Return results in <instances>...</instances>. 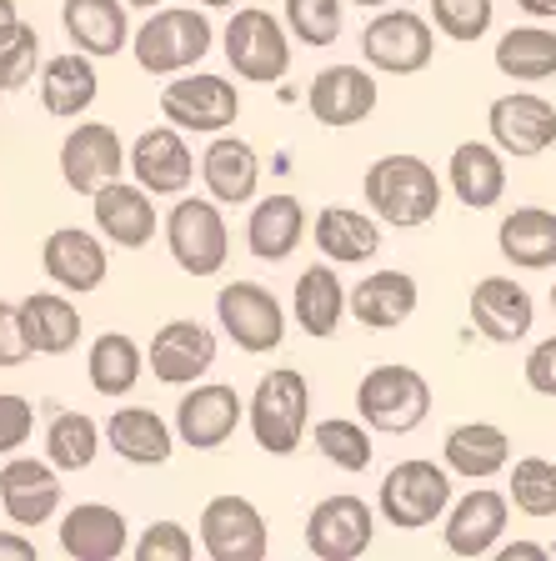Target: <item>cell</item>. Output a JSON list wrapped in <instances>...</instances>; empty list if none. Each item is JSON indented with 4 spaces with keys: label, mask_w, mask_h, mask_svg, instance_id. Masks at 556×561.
Segmentation results:
<instances>
[{
    "label": "cell",
    "mask_w": 556,
    "mask_h": 561,
    "mask_svg": "<svg viewBox=\"0 0 556 561\" xmlns=\"http://www.w3.org/2000/svg\"><path fill=\"white\" fill-rule=\"evenodd\" d=\"M0 561H35V541L25 537V526L0 531Z\"/></svg>",
    "instance_id": "obj_49"
},
{
    "label": "cell",
    "mask_w": 556,
    "mask_h": 561,
    "mask_svg": "<svg viewBox=\"0 0 556 561\" xmlns=\"http://www.w3.org/2000/svg\"><path fill=\"white\" fill-rule=\"evenodd\" d=\"M491 0H431V25L456 46H472L491 31Z\"/></svg>",
    "instance_id": "obj_44"
},
{
    "label": "cell",
    "mask_w": 556,
    "mask_h": 561,
    "mask_svg": "<svg viewBox=\"0 0 556 561\" xmlns=\"http://www.w3.org/2000/svg\"><path fill=\"white\" fill-rule=\"evenodd\" d=\"M35 436V407L21 391H0V456H15Z\"/></svg>",
    "instance_id": "obj_46"
},
{
    "label": "cell",
    "mask_w": 556,
    "mask_h": 561,
    "mask_svg": "<svg viewBox=\"0 0 556 561\" xmlns=\"http://www.w3.org/2000/svg\"><path fill=\"white\" fill-rule=\"evenodd\" d=\"M126 161H131V175L151 196H185L191 181H196V156L185 146V130H175L171 121L140 130L136 146L126 151Z\"/></svg>",
    "instance_id": "obj_18"
},
{
    "label": "cell",
    "mask_w": 556,
    "mask_h": 561,
    "mask_svg": "<svg viewBox=\"0 0 556 561\" xmlns=\"http://www.w3.org/2000/svg\"><path fill=\"white\" fill-rule=\"evenodd\" d=\"M60 25H66L70 46L86 56L105 60L131 46V5L126 0H60Z\"/></svg>",
    "instance_id": "obj_25"
},
{
    "label": "cell",
    "mask_w": 556,
    "mask_h": 561,
    "mask_svg": "<svg viewBox=\"0 0 556 561\" xmlns=\"http://www.w3.org/2000/svg\"><path fill=\"white\" fill-rule=\"evenodd\" d=\"M487 130L507 156L532 161V156H542L556 146V105L542 101V95H532V91L497 95L487 111Z\"/></svg>",
    "instance_id": "obj_17"
},
{
    "label": "cell",
    "mask_w": 556,
    "mask_h": 561,
    "mask_svg": "<svg viewBox=\"0 0 556 561\" xmlns=\"http://www.w3.org/2000/svg\"><path fill=\"white\" fill-rule=\"evenodd\" d=\"M161 116L175 130H196V136H216L231 130L241 116V91L236 81L216 76V70H181L161 91Z\"/></svg>",
    "instance_id": "obj_7"
},
{
    "label": "cell",
    "mask_w": 556,
    "mask_h": 561,
    "mask_svg": "<svg viewBox=\"0 0 556 561\" xmlns=\"http://www.w3.org/2000/svg\"><path fill=\"white\" fill-rule=\"evenodd\" d=\"M21 331L35 356H66V351H76L86 321L70 301V291H31L21 301Z\"/></svg>",
    "instance_id": "obj_29"
},
{
    "label": "cell",
    "mask_w": 556,
    "mask_h": 561,
    "mask_svg": "<svg viewBox=\"0 0 556 561\" xmlns=\"http://www.w3.org/2000/svg\"><path fill=\"white\" fill-rule=\"evenodd\" d=\"M216 46V25H211L206 5H191V11H151L131 35V56L146 76H181V70H196L201 60Z\"/></svg>",
    "instance_id": "obj_2"
},
{
    "label": "cell",
    "mask_w": 556,
    "mask_h": 561,
    "mask_svg": "<svg viewBox=\"0 0 556 561\" xmlns=\"http://www.w3.org/2000/svg\"><path fill=\"white\" fill-rule=\"evenodd\" d=\"M452 191L466 210H491L501 196H507V161H501V146L497 140H462L452 151Z\"/></svg>",
    "instance_id": "obj_30"
},
{
    "label": "cell",
    "mask_w": 556,
    "mask_h": 561,
    "mask_svg": "<svg viewBox=\"0 0 556 561\" xmlns=\"http://www.w3.org/2000/svg\"><path fill=\"white\" fill-rule=\"evenodd\" d=\"M246 421V401L226 381H191V391L175 407V442L191 451H220Z\"/></svg>",
    "instance_id": "obj_12"
},
{
    "label": "cell",
    "mask_w": 556,
    "mask_h": 561,
    "mask_svg": "<svg viewBox=\"0 0 556 561\" xmlns=\"http://www.w3.org/2000/svg\"><path fill=\"white\" fill-rule=\"evenodd\" d=\"M216 321L220 331L236 341L246 356H266L286 341V311H281L276 291L261 280H231L216 291Z\"/></svg>",
    "instance_id": "obj_9"
},
{
    "label": "cell",
    "mask_w": 556,
    "mask_h": 561,
    "mask_svg": "<svg viewBox=\"0 0 556 561\" xmlns=\"http://www.w3.org/2000/svg\"><path fill=\"white\" fill-rule=\"evenodd\" d=\"M526 386H532L536 397H556V336L532 346V356H526Z\"/></svg>",
    "instance_id": "obj_48"
},
{
    "label": "cell",
    "mask_w": 556,
    "mask_h": 561,
    "mask_svg": "<svg viewBox=\"0 0 556 561\" xmlns=\"http://www.w3.org/2000/svg\"><path fill=\"white\" fill-rule=\"evenodd\" d=\"M196 5H206V11H231L236 0H196Z\"/></svg>",
    "instance_id": "obj_54"
},
{
    "label": "cell",
    "mask_w": 556,
    "mask_h": 561,
    "mask_svg": "<svg viewBox=\"0 0 556 561\" xmlns=\"http://www.w3.org/2000/svg\"><path fill=\"white\" fill-rule=\"evenodd\" d=\"M441 456H446V471H456V477L487 481L511 461V442L501 426H491V421H462V426L446 432Z\"/></svg>",
    "instance_id": "obj_35"
},
{
    "label": "cell",
    "mask_w": 556,
    "mask_h": 561,
    "mask_svg": "<svg viewBox=\"0 0 556 561\" xmlns=\"http://www.w3.org/2000/svg\"><path fill=\"white\" fill-rule=\"evenodd\" d=\"M146 366L156 371V381L166 386H191L216 366V331L181 316V321H166L161 331L146 346Z\"/></svg>",
    "instance_id": "obj_20"
},
{
    "label": "cell",
    "mask_w": 556,
    "mask_h": 561,
    "mask_svg": "<svg viewBox=\"0 0 556 561\" xmlns=\"http://www.w3.org/2000/svg\"><path fill=\"white\" fill-rule=\"evenodd\" d=\"M316 251L331 266H361L382 251V226L371 221L366 210L351 206H326L316 210Z\"/></svg>",
    "instance_id": "obj_34"
},
{
    "label": "cell",
    "mask_w": 556,
    "mask_h": 561,
    "mask_svg": "<svg viewBox=\"0 0 556 561\" xmlns=\"http://www.w3.org/2000/svg\"><path fill=\"white\" fill-rule=\"evenodd\" d=\"M552 311H556V286H552Z\"/></svg>",
    "instance_id": "obj_56"
},
{
    "label": "cell",
    "mask_w": 556,
    "mask_h": 561,
    "mask_svg": "<svg viewBox=\"0 0 556 561\" xmlns=\"http://www.w3.org/2000/svg\"><path fill=\"white\" fill-rule=\"evenodd\" d=\"M201 181H206V196L220 206H251L261 191V156L251 140L216 130L211 146L201 151Z\"/></svg>",
    "instance_id": "obj_21"
},
{
    "label": "cell",
    "mask_w": 556,
    "mask_h": 561,
    "mask_svg": "<svg viewBox=\"0 0 556 561\" xmlns=\"http://www.w3.org/2000/svg\"><path fill=\"white\" fill-rule=\"evenodd\" d=\"M417 280L406 276V271H371L366 280H356V291L347 296L351 316H356V327L366 331H396L401 321H411L417 311Z\"/></svg>",
    "instance_id": "obj_31"
},
{
    "label": "cell",
    "mask_w": 556,
    "mask_h": 561,
    "mask_svg": "<svg viewBox=\"0 0 556 561\" xmlns=\"http://www.w3.org/2000/svg\"><path fill=\"white\" fill-rule=\"evenodd\" d=\"M246 426H251L256 446L271 456H291L311 432V386L302 371H266L256 381L251 401H246Z\"/></svg>",
    "instance_id": "obj_3"
},
{
    "label": "cell",
    "mask_w": 556,
    "mask_h": 561,
    "mask_svg": "<svg viewBox=\"0 0 556 561\" xmlns=\"http://www.w3.org/2000/svg\"><path fill=\"white\" fill-rule=\"evenodd\" d=\"M131 557L136 561H191L196 557V537L181 522H151L131 541Z\"/></svg>",
    "instance_id": "obj_45"
},
{
    "label": "cell",
    "mask_w": 556,
    "mask_h": 561,
    "mask_svg": "<svg viewBox=\"0 0 556 561\" xmlns=\"http://www.w3.org/2000/svg\"><path fill=\"white\" fill-rule=\"evenodd\" d=\"M166 251L185 276H220L231 261V231L220 216V201L211 196H175V206L166 210Z\"/></svg>",
    "instance_id": "obj_4"
},
{
    "label": "cell",
    "mask_w": 556,
    "mask_h": 561,
    "mask_svg": "<svg viewBox=\"0 0 556 561\" xmlns=\"http://www.w3.org/2000/svg\"><path fill=\"white\" fill-rule=\"evenodd\" d=\"M196 531H201V551L211 561H261L271 551V531H266L261 506L251 496H236V491L211 496L201 506Z\"/></svg>",
    "instance_id": "obj_10"
},
{
    "label": "cell",
    "mask_w": 556,
    "mask_h": 561,
    "mask_svg": "<svg viewBox=\"0 0 556 561\" xmlns=\"http://www.w3.org/2000/svg\"><path fill=\"white\" fill-rule=\"evenodd\" d=\"M511 502L501 491H466L456 506H446V551L452 557H487L497 551L501 531H507Z\"/></svg>",
    "instance_id": "obj_26"
},
{
    "label": "cell",
    "mask_w": 556,
    "mask_h": 561,
    "mask_svg": "<svg viewBox=\"0 0 556 561\" xmlns=\"http://www.w3.org/2000/svg\"><path fill=\"white\" fill-rule=\"evenodd\" d=\"M41 271L50 276V286L70 296L101 291L105 271H111V251H105L101 231H81V226H60V231L46 236L41 245Z\"/></svg>",
    "instance_id": "obj_15"
},
{
    "label": "cell",
    "mask_w": 556,
    "mask_h": 561,
    "mask_svg": "<svg viewBox=\"0 0 556 561\" xmlns=\"http://www.w3.org/2000/svg\"><path fill=\"white\" fill-rule=\"evenodd\" d=\"M511 502L517 512L542 522V516H556V461L546 456H522L511 467Z\"/></svg>",
    "instance_id": "obj_42"
},
{
    "label": "cell",
    "mask_w": 556,
    "mask_h": 561,
    "mask_svg": "<svg viewBox=\"0 0 556 561\" xmlns=\"http://www.w3.org/2000/svg\"><path fill=\"white\" fill-rule=\"evenodd\" d=\"M281 21H286V31L296 35L302 46L321 50V46H337L341 41L347 11H341V0H281Z\"/></svg>",
    "instance_id": "obj_41"
},
{
    "label": "cell",
    "mask_w": 556,
    "mask_h": 561,
    "mask_svg": "<svg viewBox=\"0 0 556 561\" xmlns=\"http://www.w3.org/2000/svg\"><path fill=\"white\" fill-rule=\"evenodd\" d=\"M361 56L371 70H386V76H417L436 56V31L417 11H382L361 31Z\"/></svg>",
    "instance_id": "obj_11"
},
{
    "label": "cell",
    "mask_w": 556,
    "mask_h": 561,
    "mask_svg": "<svg viewBox=\"0 0 556 561\" xmlns=\"http://www.w3.org/2000/svg\"><path fill=\"white\" fill-rule=\"evenodd\" d=\"M501 557H507V561H517V557H522V561H536V557H546V551L536 547V541H511V547H501Z\"/></svg>",
    "instance_id": "obj_50"
},
{
    "label": "cell",
    "mask_w": 556,
    "mask_h": 561,
    "mask_svg": "<svg viewBox=\"0 0 556 561\" xmlns=\"http://www.w3.org/2000/svg\"><path fill=\"white\" fill-rule=\"evenodd\" d=\"M86 371H91L95 397H105V401L131 397L140 371H146V351H140V341L126 336V331H101V336L91 341V351H86Z\"/></svg>",
    "instance_id": "obj_36"
},
{
    "label": "cell",
    "mask_w": 556,
    "mask_h": 561,
    "mask_svg": "<svg viewBox=\"0 0 556 561\" xmlns=\"http://www.w3.org/2000/svg\"><path fill=\"white\" fill-rule=\"evenodd\" d=\"M351 5H361V11H382V5H392V0H351Z\"/></svg>",
    "instance_id": "obj_55"
},
{
    "label": "cell",
    "mask_w": 556,
    "mask_h": 561,
    "mask_svg": "<svg viewBox=\"0 0 556 561\" xmlns=\"http://www.w3.org/2000/svg\"><path fill=\"white\" fill-rule=\"evenodd\" d=\"M0 105H5V91H0Z\"/></svg>",
    "instance_id": "obj_57"
},
{
    "label": "cell",
    "mask_w": 556,
    "mask_h": 561,
    "mask_svg": "<svg viewBox=\"0 0 556 561\" xmlns=\"http://www.w3.org/2000/svg\"><path fill=\"white\" fill-rule=\"evenodd\" d=\"M41 105H46V116L56 121H76L86 116L101 95V76H95V56L86 50H60L41 66V85H35Z\"/></svg>",
    "instance_id": "obj_27"
},
{
    "label": "cell",
    "mask_w": 556,
    "mask_h": 561,
    "mask_svg": "<svg viewBox=\"0 0 556 561\" xmlns=\"http://www.w3.org/2000/svg\"><path fill=\"white\" fill-rule=\"evenodd\" d=\"M0 512L11 516V526H46L60 512V471L46 456H5L0 467Z\"/></svg>",
    "instance_id": "obj_16"
},
{
    "label": "cell",
    "mask_w": 556,
    "mask_h": 561,
    "mask_svg": "<svg viewBox=\"0 0 556 561\" xmlns=\"http://www.w3.org/2000/svg\"><path fill=\"white\" fill-rule=\"evenodd\" d=\"M21 21V15H15V0H0V31H5V25H15Z\"/></svg>",
    "instance_id": "obj_52"
},
{
    "label": "cell",
    "mask_w": 556,
    "mask_h": 561,
    "mask_svg": "<svg viewBox=\"0 0 556 561\" xmlns=\"http://www.w3.org/2000/svg\"><path fill=\"white\" fill-rule=\"evenodd\" d=\"M126 171H131L126 146L105 121H81L76 130H66V140H60V181L76 196H95Z\"/></svg>",
    "instance_id": "obj_14"
},
{
    "label": "cell",
    "mask_w": 556,
    "mask_h": 561,
    "mask_svg": "<svg viewBox=\"0 0 556 561\" xmlns=\"http://www.w3.org/2000/svg\"><path fill=\"white\" fill-rule=\"evenodd\" d=\"M60 551L76 561H116L131 551V526L116 506L105 502H76L60 516Z\"/></svg>",
    "instance_id": "obj_23"
},
{
    "label": "cell",
    "mask_w": 556,
    "mask_h": 561,
    "mask_svg": "<svg viewBox=\"0 0 556 561\" xmlns=\"http://www.w3.org/2000/svg\"><path fill=\"white\" fill-rule=\"evenodd\" d=\"M311 442H316V451H321L331 467H341V471H366L371 456H376V446H371V426L366 421H347V416L316 421Z\"/></svg>",
    "instance_id": "obj_40"
},
{
    "label": "cell",
    "mask_w": 556,
    "mask_h": 561,
    "mask_svg": "<svg viewBox=\"0 0 556 561\" xmlns=\"http://www.w3.org/2000/svg\"><path fill=\"white\" fill-rule=\"evenodd\" d=\"M306 236V206L296 196H261L246 216V245L256 261H286Z\"/></svg>",
    "instance_id": "obj_32"
},
{
    "label": "cell",
    "mask_w": 556,
    "mask_h": 561,
    "mask_svg": "<svg viewBox=\"0 0 556 561\" xmlns=\"http://www.w3.org/2000/svg\"><path fill=\"white\" fill-rule=\"evenodd\" d=\"M361 191H366V206L376 210L386 226H396V231H417V226H427L441 210L436 171L411 151H396V156L371 161Z\"/></svg>",
    "instance_id": "obj_1"
},
{
    "label": "cell",
    "mask_w": 556,
    "mask_h": 561,
    "mask_svg": "<svg viewBox=\"0 0 556 561\" xmlns=\"http://www.w3.org/2000/svg\"><path fill=\"white\" fill-rule=\"evenodd\" d=\"M131 11H156V5H166V0H126Z\"/></svg>",
    "instance_id": "obj_53"
},
{
    "label": "cell",
    "mask_w": 556,
    "mask_h": 561,
    "mask_svg": "<svg viewBox=\"0 0 556 561\" xmlns=\"http://www.w3.org/2000/svg\"><path fill=\"white\" fill-rule=\"evenodd\" d=\"M105 442L131 467H166L175 451V426L151 407H121L105 421Z\"/></svg>",
    "instance_id": "obj_28"
},
{
    "label": "cell",
    "mask_w": 556,
    "mask_h": 561,
    "mask_svg": "<svg viewBox=\"0 0 556 561\" xmlns=\"http://www.w3.org/2000/svg\"><path fill=\"white\" fill-rule=\"evenodd\" d=\"M91 216L95 231L105 236V245H121V251H140V245L156 241V196L140 181H111L91 196Z\"/></svg>",
    "instance_id": "obj_19"
},
{
    "label": "cell",
    "mask_w": 556,
    "mask_h": 561,
    "mask_svg": "<svg viewBox=\"0 0 556 561\" xmlns=\"http://www.w3.org/2000/svg\"><path fill=\"white\" fill-rule=\"evenodd\" d=\"M356 411L371 432L406 436L417 432L431 411V386L411 366H371L356 386Z\"/></svg>",
    "instance_id": "obj_6"
},
{
    "label": "cell",
    "mask_w": 556,
    "mask_h": 561,
    "mask_svg": "<svg viewBox=\"0 0 556 561\" xmlns=\"http://www.w3.org/2000/svg\"><path fill=\"white\" fill-rule=\"evenodd\" d=\"M376 537V512L361 502L356 491H337L311 506L306 516V551L321 561H356L371 551Z\"/></svg>",
    "instance_id": "obj_13"
},
{
    "label": "cell",
    "mask_w": 556,
    "mask_h": 561,
    "mask_svg": "<svg viewBox=\"0 0 556 561\" xmlns=\"http://www.w3.org/2000/svg\"><path fill=\"white\" fill-rule=\"evenodd\" d=\"M382 516L396 531H421L452 506V477L436 461H396L382 477V496H376Z\"/></svg>",
    "instance_id": "obj_8"
},
{
    "label": "cell",
    "mask_w": 556,
    "mask_h": 561,
    "mask_svg": "<svg viewBox=\"0 0 556 561\" xmlns=\"http://www.w3.org/2000/svg\"><path fill=\"white\" fill-rule=\"evenodd\" d=\"M35 66H41V35L35 25L15 21L0 31V91H21L35 81Z\"/></svg>",
    "instance_id": "obj_43"
},
{
    "label": "cell",
    "mask_w": 556,
    "mask_h": 561,
    "mask_svg": "<svg viewBox=\"0 0 556 561\" xmlns=\"http://www.w3.org/2000/svg\"><path fill=\"white\" fill-rule=\"evenodd\" d=\"M497 70L507 81H552L556 76V35L542 25H517L497 41Z\"/></svg>",
    "instance_id": "obj_38"
},
{
    "label": "cell",
    "mask_w": 556,
    "mask_h": 561,
    "mask_svg": "<svg viewBox=\"0 0 556 561\" xmlns=\"http://www.w3.org/2000/svg\"><path fill=\"white\" fill-rule=\"evenodd\" d=\"M472 321L476 331L497 346H517L532 331L536 306L526 296V286H517V276H481L472 286Z\"/></svg>",
    "instance_id": "obj_24"
},
{
    "label": "cell",
    "mask_w": 556,
    "mask_h": 561,
    "mask_svg": "<svg viewBox=\"0 0 556 561\" xmlns=\"http://www.w3.org/2000/svg\"><path fill=\"white\" fill-rule=\"evenodd\" d=\"M220 56L226 66L251 85H276L291 76V31L261 5L231 11L226 31H220Z\"/></svg>",
    "instance_id": "obj_5"
},
{
    "label": "cell",
    "mask_w": 556,
    "mask_h": 561,
    "mask_svg": "<svg viewBox=\"0 0 556 561\" xmlns=\"http://www.w3.org/2000/svg\"><path fill=\"white\" fill-rule=\"evenodd\" d=\"M31 356L35 351L21 331V306L0 301V371H15V366H25Z\"/></svg>",
    "instance_id": "obj_47"
},
{
    "label": "cell",
    "mask_w": 556,
    "mask_h": 561,
    "mask_svg": "<svg viewBox=\"0 0 556 561\" xmlns=\"http://www.w3.org/2000/svg\"><path fill=\"white\" fill-rule=\"evenodd\" d=\"M101 426L86 411H56L46 426V461L56 471H86L101 451Z\"/></svg>",
    "instance_id": "obj_39"
},
{
    "label": "cell",
    "mask_w": 556,
    "mask_h": 561,
    "mask_svg": "<svg viewBox=\"0 0 556 561\" xmlns=\"http://www.w3.org/2000/svg\"><path fill=\"white\" fill-rule=\"evenodd\" d=\"M347 286H341V276L331 266H306L302 276H296V291H291V316H296V327L306 331V336L326 341L337 336L341 316L351 311L347 306Z\"/></svg>",
    "instance_id": "obj_33"
},
{
    "label": "cell",
    "mask_w": 556,
    "mask_h": 561,
    "mask_svg": "<svg viewBox=\"0 0 556 561\" xmlns=\"http://www.w3.org/2000/svg\"><path fill=\"white\" fill-rule=\"evenodd\" d=\"M306 111H311L321 126L347 130L376 111V81L371 70L361 66H326L311 85H306Z\"/></svg>",
    "instance_id": "obj_22"
},
{
    "label": "cell",
    "mask_w": 556,
    "mask_h": 561,
    "mask_svg": "<svg viewBox=\"0 0 556 561\" xmlns=\"http://www.w3.org/2000/svg\"><path fill=\"white\" fill-rule=\"evenodd\" d=\"M501 256L522 271H552L556 266V210L522 206L507 210V221L497 231Z\"/></svg>",
    "instance_id": "obj_37"
},
{
    "label": "cell",
    "mask_w": 556,
    "mask_h": 561,
    "mask_svg": "<svg viewBox=\"0 0 556 561\" xmlns=\"http://www.w3.org/2000/svg\"><path fill=\"white\" fill-rule=\"evenodd\" d=\"M526 15H556V0H517Z\"/></svg>",
    "instance_id": "obj_51"
}]
</instances>
